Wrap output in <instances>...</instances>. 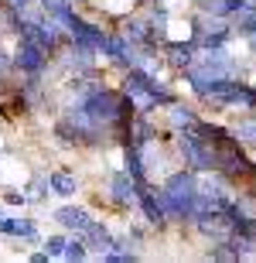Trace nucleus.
<instances>
[{
	"label": "nucleus",
	"mask_w": 256,
	"mask_h": 263,
	"mask_svg": "<svg viewBox=\"0 0 256 263\" xmlns=\"http://www.w3.org/2000/svg\"><path fill=\"white\" fill-rule=\"evenodd\" d=\"M113 202H120V205H127V202H133V195H137V181H133V175H113Z\"/></svg>",
	"instance_id": "obj_2"
},
{
	"label": "nucleus",
	"mask_w": 256,
	"mask_h": 263,
	"mask_svg": "<svg viewBox=\"0 0 256 263\" xmlns=\"http://www.w3.org/2000/svg\"><path fill=\"white\" fill-rule=\"evenodd\" d=\"M45 55L48 51L41 48L38 41H31V38H21V45H17V65L24 68V72H41V65H45Z\"/></svg>",
	"instance_id": "obj_1"
},
{
	"label": "nucleus",
	"mask_w": 256,
	"mask_h": 263,
	"mask_svg": "<svg viewBox=\"0 0 256 263\" xmlns=\"http://www.w3.org/2000/svg\"><path fill=\"white\" fill-rule=\"evenodd\" d=\"M65 256H69V260H82V256H86V246H82L79 239H72V243H65Z\"/></svg>",
	"instance_id": "obj_12"
},
{
	"label": "nucleus",
	"mask_w": 256,
	"mask_h": 263,
	"mask_svg": "<svg viewBox=\"0 0 256 263\" xmlns=\"http://www.w3.org/2000/svg\"><path fill=\"white\" fill-rule=\"evenodd\" d=\"M140 4H150V0H140Z\"/></svg>",
	"instance_id": "obj_15"
},
{
	"label": "nucleus",
	"mask_w": 256,
	"mask_h": 263,
	"mask_svg": "<svg viewBox=\"0 0 256 263\" xmlns=\"http://www.w3.org/2000/svg\"><path fill=\"white\" fill-rule=\"evenodd\" d=\"M10 4H14V7H24V4H31V0H10Z\"/></svg>",
	"instance_id": "obj_13"
},
{
	"label": "nucleus",
	"mask_w": 256,
	"mask_h": 263,
	"mask_svg": "<svg viewBox=\"0 0 256 263\" xmlns=\"http://www.w3.org/2000/svg\"><path fill=\"white\" fill-rule=\"evenodd\" d=\"M58 222L69 226V229H79V233H86L89 226H92V219H89L82 209H62V212H58Z\"/></svg>",
	"instance_id": "obj_6"
},
{
	"label": "nucleus",
	"mask_w": 256,
	"mask_h": 263,
	"mask_svg": "<svg viewBox=\"0 0 256 263\" xmlns=\"http://www.w3.org/2000/svg\"><path fill=\"white\" fill-rule=\"evenodd\" d=\"M106 51L120 62V65H133V48H127V34H123V38H116V34L106 38Z\"/></svg>",
	"instance_id": "obj_5"
},
{
	"label": "nucleus",
	"mask_w": 256,
	"mask_h": 263,
	"mask_svg": "<svg viewBox=\"0 0 256 263\" xmlns=\"http://www.w3.org/2000/svg\"><path fill=\"white\" fill-rule=\"evenodd\" d=\"M24 92L17 86H7V82H0V113H24Z\"/></svg>",
	"instance_id": "obj_3"
},
{
	"label": "nucleus",
	"mask_w": 256,
	"mask_h": 263,
	"mask_svg": "<svg viewBox=\"0 0 256 263\" xmlns=\"http://www.w3.org/2000/svg\"><path fill=\"white\" fill-rule=\"evenodd\" d=\"M0 68H7V59H4V51H0Z\"/></svg>",
	"instance_id": "obj_14"
},
{
	"label": "nucleus",
	"mask_w": 256,
	"mask_h": 263,
	"mask_svg": "<svg viewBox=\"0 0 256 263\" xmlns=\"http://www.w3.org/2000/svg\"><path fill=\"white\" fill-rule=\"evenodd\" d=\"M45 253L48 256H65V239H62V236H51L48 243H45Z\"/></svg>",
	"instance_id": "obj_11"
},
{
	"label": "nucleus",
	"mask_w": 256,
	"mask_h": 263,
	"mask_svg": "<svg viewBox=\"0 0 256 263\" xmlns=\"http://www.w3.org/2000/svg\"><path fill=\"white\" fill-rule=\"evenodd\" d=\"M171 123H174L178 130H181V127H191V123H195V113H191V109H185V106H171Z\"/></svg>",
	"instance_id": "obj_10"
},
{
	"label": "nucleus",
	"mask_w": 256,
	"mask_h": 263,
	"mask_svg": "<svg viewBox=\"0 0 256 263\" xmlns=\"http://www.w3.org/2000/svg\"><path fill=\"white\" fill-rule=\"evenodd\" d=\"M232 134H236L239 140H246V144H256V117H249V120H239Z\"/></svg>",
	"instance_id": "obj_9"
},
{
	"label": "nucleus",
	"mask_w": 256,
	"mask_h": 263,
	"mask_svg": "<svg viewBox=\"0 0 256 263\" xmlns=\"http://www.w3.org/2000/svg\"><path fill=\"white\" fill-rule=\"evenodd\" d=\"M140 205H144V212H147V219L154 226L164 222V215H168V212H164V202H161L157 192H147V188L140 185Z\"/></svg>",
	"instance_id": "obj_4"
},
{
	"label": "nucleus",
	"mask_w": 256,
	"mask_h": 263,
	"mask_svg": "<svg viewBox=\"0 0 256 263\" xmlns=\"http://www.w3.org/2000/svg\"><path fill=\"white\" fill-rule=\"evenodd\" d=\"M168 51H171V62H174L178 68L181 65H191V51H195V45H168Z\"/></svg>",
	"instance_id": "obj_8"
},
{
	"label": "nucleus",
	"mask_w": 256,
	"mask_h": 263,
	"mask_svg": "<svg viewBox=\"0 0 256 263\" xmlns=\"http://www.w3.org/2000/svg\"><path fill=\"white\" fill-rule=\"evenodd\" d=\"M48 185L55 188V195H72V192H75V178H72L69 171H51Z\"/></svg>",
	"instance_id": "obj_7"
}]
</instances>
